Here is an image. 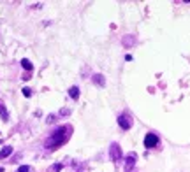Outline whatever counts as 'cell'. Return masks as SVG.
<instances>
[{
    "label": "cell",
    "instance_id": "8992f818",
    "mask_svg": "<svg viewBox=\"0 0 190 172\" xmlns=\"http://www.w3.org/2000/svg\"><path fill=\"white\" fill-rule=\"evenodd\" d=\"M69 95H70V98L78 100V98H79V88H78V86H70V88H69Z\"/></svg>",
    "mask_w": 190,
    "mask_h": 172
},
{
    "label": "cell",
    "instance_id": "7a4b0ae2",
    "mask_svg": "<svg viewBox=\"0 0 190 172\" xmlns=\"http://www.w3.org/2000/svg\"><path fill=\"white\" fill-rule=\"evenodd\" d=\"M109 156H111V160L115 162V164H118L120 160H122V148L116 144V142H113L111 146H109Z\"/></svg>",
    "mask_w": 190,
    "mask_h": 172
},
{
    "label": "cell",
    "instance_id": "277c9868",
    "mask_svg": "<svg viewBox=\"0 0 190 172\" xmlns=\"http://www.w3.org/2000/svg\"><path fill=\"white\" fill-rule=\"evenodd\" d=\"M118 125L123 128V130H129L132 127V118L129 114H120L118 116Z\"/></svg>",
    "mask_w": 190,
    "mask_h": 172
},
{
    "label": "cell",
    "instance_id": "5bb4252c",
    "mask_svg": "<svg viewBox=\"0 0 190 172\" xmlns=\"http://www.w3.org/2000/svg\"><path fill=\"white\" fill-rule=\"evenodd\" d=\"M53 121H55V116H53V114H49V116H48V120H46V123H49V125H51Z\"/></svg>",
    "mask_w": 190,
    "mask_h": 172
},
{
    "label": "cell",
    "instance_id": "3957f363",
    "mask_svg": "<svg viewBox=\"0 0 190 172\" xmlns=\"http://www.w3.org/2000/svg\"><path fill=\"white\" fill-rule=\"evenodd\" d=\"M159 142H160V141H159L157 134H146V137H144V148H148V149L157 148Z\"/></svg>",
    "mask_w": 190,
    "mask_h": 172
},
{
    "label": "cell",
    "instance_id": "9c48e42d",
    "mask_svg": "<svg viewBox=\"0 0 190 172\" xmlns=\"http://www.w3.org/2000/svg\"><path fill=\"white\" fill-rule=\"evenodd\" d=\"M0 118H2V121H7L9 120V113H7V109H5V105L0 102Z\"/></svg>",
    "mask_w": 190,
    "mask_h": 172
},
{
    "label": "cell",
    "instance_id": "5b68a950",
    "mask_svg": "<svg viewBox=\"0 0 190 172\" xmlns=\"http://www.w3.org/2000/svg\"><path fill=\"white\" fill-rule=\"evenodd\" d=\"M136 160H137L136 153H129V156L125 158V171H127V172L134 171V167H136Z\"/></svg>",
    "mask_w": 190,
    "mask_h": 172
},
{
    "label": "cell",
    "instance_id": "ba28073f",
    "mask_svg": "<svg viewBox=\"0 0 190 172\" xmlns=\"http://www.w3.org/2000/svg\"><path fill=\"white\" fill-rule=\"evenodd\" d=\"M11 153H12V148H11V146H5V148H2V151H0V160L7 158Z\"/></svg>",
    "mask_w": 190,
    "mask_h": 172
},
{
    "label": "cell",
    "instance_id": "4fadbf2b",
    "mask_svg": "<svg viewBox=\"0 0 190 172\" xmlns=\"http://www.w3.org/2000/svg\"><path fill=\"white\" fill-rule=\"evenodd\" d=\"M16 172H30V167H28V165H21Z\"/></svg>",
    "mask_w": 190,
    "mask_h": 172
},
{
    "label": "cell",
    "instance_id": "e0dca14e",
    "mask_svg": "<svg viewBox=\"0 0 190 172\" xmlns=\"http://www.w3.org/2000/svg\"><path fill=\"white\" fill-rule=\"evenodd\" d=\"M0 144H2V141H0Z\"/></svg>",
    "mask_w": 190,
    "mask_h": 172
},
{
    "label": "cell",
    "instance_id": "8fae6325",
    "mask_svg": "<svg viewBox=\"0 0 190 172\" xmlns=\"http://www.w3.org/2000/svg\"><path fill=\"white\" fill-rule=\"evenodd\" d=\"M21 67H23L25 70H32V63H30L26 58H23V60H21Z\"/></svg>",
    "mask_w": 190,
    "mask_h": 172
},
{
    "label": "cell",
    "instance_id": "30bf717a",
    "mask_svg": "<svg viewBox=\"0 0 190 172\" xmlns=\"http://www.w3.org/2000/svg\"><path fill=\"white\" fill-rule=\"evenodd\" d=\"M134 42H136V37H134V35H129V37L123 39V44H125V46H132Z\"/></svg>",
    "mask_w": 190,
    "mask_h": 172
},
{
    "label": "cell",
    "instance_id": "52a82bcc",
    "mask_svg": "<svg viewBox=\"0 0 190 172\" xmlns=\"http://www.w3.org/2000/svg\"><path fill=\"white\" fill-rule=\"evenodd\" d=\"M93 83L99 84V86H104V84H106V79H104L102 74H95V76H93Z\"/></svg>",
    "mask_w": 190,
    "mask_h": 172
},
{
    "label": "cell",
    "instance_id": "9a60e30c",
    "mask_svg": "<svg viewBox=\"0 0 190 172\" xmlns=\"http://www.w3.org/2000/svg\"><path fill=\"white\" fill-rule=\"evenodd\" d=\"M60 114H62V116H67V114H70V111H69V109H62Z\"/></svg>",
    "mask_w": 190,
    "mask_h": 172
},
{
    "label": "cell",
    "instance_id": "6da1fadb",
    "mask_svg": "<svg viewBox=\"0 0 190 172\" xmlns=\"http://www.w3.org/2000/svg\"><path fill=\"white\" fill-rule=\"evenodd\" d=\"M70 132H72V128L70 127H60L46 142H44V146H46V149L48 151H55V149H58L60 146H63L67 141H69V137H70Z\"/></svg>",
    "mask_w": 190,
    "mask_h": 172
},
{
    "label": "cell",
    "instance_id": "2e32d148",
    "mask_svg": "<svg viewBox=\"0 0 190 172\" xmlns=\"http://www.w3.org/2000/svg\"><path fill=\"white\" fill-rule=\"evenodd\" d=\"M0 172H4V169H2V167H0Z\"/></svg>",
    "mask_w": 190,
    "mask_h": 172
},
{
    "label": "cell",
    "instance_id": "7c38bea8",
    "mask_svg": "<svg viewBox=\"0 0 190 172\" xmlns=\"http://www.w3.org/2000/svg\"><path fill=\"white\" fill-rule=\"evenodd\" d=\"M21 91H23V95H25V97H32V90H30V88H23Z\"/></svg>",
    "mask_w": 190,
    "mask_h": 172
}]
</instances>
